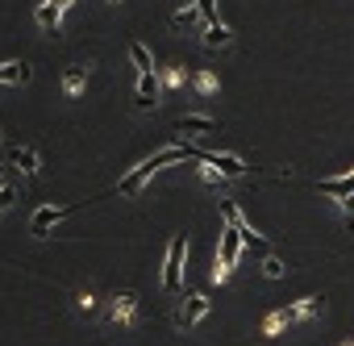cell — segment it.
I'll return each mask as SVG.
<instances>
[{"instance_id": "cell-19", "label": "cell", "mask_w": 354, "mask_h": 346, "mask_svg": "<svg viewBox=\"0 0 354 346\" xmlns=\"http://www.w3.org/2000/svg\"><path fill=\"white\" fill-rule=\"evenodd\" d=\"M317 309H321V296H304L300 304H292V313H296V317H313Z\"/></svg>"}, {"instance_id": "cell-12", "label": "cell", "mask_w": 354, "mask_h": 346, "mask_svg": "<svg viewBox=\"0 0 354 346\" xmlns=\"http://www.w3.org/2000/svg\"><path fill=\"white\" fill-rule=\"evenodd\" d=\"M321 192H325V197L346 201V197L354 192V171H350V176H337V180H325V184H321Z\"/></svg>"}, {"instance_id": "cell-13", "label": "cell", "mask_w": 354, "mask_h": 346, "mask_svg": "<svg viewBox=\"0 0 354 346\" xmlns=\"http://www.w3.org/2000/svg\"><path fill=\"white\" fill-rule=\"evenodd\" d=\"M230 38H234V34H230V26H225V21H213V26L205 30V46H209V51L230 46Z\"/></svg>"}, {"instance_id": "cell-16", "label": "cell", "mask_w": 354, "mask_h": 346, "mask_svg": "<svg viewBox=\"0 0 354 346\" xmlns=\"http://www.w3.org/2000/svg\"><path fill=\"white\" fill-rule=\"evenodd\" d=\"M288 321H296V313H292V309H275V313L263 321V334H267V338H275V334H279Z\"/></svg>"}, {"instance_id": "cell-17", "label": "cell", "mask_w": 354, "mask_h": 346, "mask_svg": "<svg viewBox=\"0 0 354 346\" xmlns=\"http://www.w3.org/2000/svg\"><path fill=\"white\" fill-rule=\"evenodd\" d=\"M30 80V63H5L0 67V84H26Z\"/></svg>"}, {"instance_id": "cell-24", "label": "cell", "mask_w": 354, "mask_h": 346, "mask_svg": "<svg viewBox=\"0 0 354 346\" xmlns=\"http://www.w3.org/2000/svg\"><path fill=\"white\" fill-rule=\"evenodd\" d=\"M13 201H17V188H0V213H5Z\"/></svg>"}, {"instance_id": "cell-14", "label": "cell", "mask_w": 354, "mask_h": 346, "mask_svg": "<svg viewBox=\"0 0 354 346\" xmlns=\"http://www.w3.org/2000/svg\"><path fill=\"white\" fill-rule=\"evenodd\" d=\"M84 84H88V67H67V75H63V92H67V96H80Z\"/></svg>"}, {"instance_id": "cell-15", "label": "cell", "mask_w": 354, "mask_h": 346, "mask_svg": "<svg viewBox=\"0 0 354 346\" xmlns=\"http://www.w3.org/2000/svg\"><path fill=\"white\" fill-rule=\"evenodd\" d=\"M129 59H133V67H138V75H146V71H154V55L142 46V42H129Z\"/></svg>"}, {"instance_id": "cell-18", "label": "cell", "mask_w": 354, "mask_h": 346, "mask_svg": "<svg viewBox=\"0 0 354 346\" xmlns=\"http://www.w3.org/2000/svg\"><path fill=\"white\" fill-rule=\"evenodd\" d=\"M38 26H46V30H59V21H63V9L59 5H50V0H46V5H38Z\"/></svg>"}, {"instance_id": "cell-23", "label": "cell", "mask_w": 354, "mask_h": 346, "mask_svg": "<svg viewBox=\"0 0 354 346\" xmlns=\"http://www.w3.org/2000/svg\"><path fill=\"white\" fill-rule=\"evenodd\" d=\"M263 271H267L271 280H279V275H283V263H279L275 255H267V259H263Z\"/></svg>"}, {"instance_id": "cell-21", "label": "cell", "mask_w": 354, "mask_h": 346, "mask_svg": "<svg viewBox=\"0 0 354 346\" xmlns=\"http://www.w3.org/2000/svg\"><path fill=\"white\" fill-rule=\"evenodd\" d=\"M196 17H201V9H196V5H184L180 13H175V26H192Z\"/></svg>"}, {"instance_id": "cell-3", "label": "cell", "mask_w": 354, "mask_h": 346, "mask_svg": "<svg viewBox=\"0 0 354 346\" xmlns=\"http://www.w3.org/2000/svg\"><path fill=\"white\" fill-rule=\"evenodd\" d=\"M184 255H188V234H175L167 246V267H162V288L167 292H180L184 284Z\"/></svg>"}, {"instance_id": "cell-25", "label": "cell", "mask_w": 354, "mask_h": 346, "mask_svg": "<svg viewBox=\"0 0 354 346\" xmlns=\"http://www.w3.org/2000/svg\"><path fill=\"white\" fill-rule=\"evenodd\" d=\"M167 84H184V71L180 67H167Z\"/></svg>"}, {"instance_id": "cell-1", "label": "cell", "mask_w": 354, "mask_h": 346, "mask_svg": "<svg viewBox=\"0 0 354 346\" xmlns=\"http://www.w3.org/2000/svg\"><path fill=\"white\" fill-rule=\"evenodd\" d=\"M188 154H192V146H171V150H158V154H150V158H142V163H138V167L129 171V176H125V180H121L117 188H121L125 197H138V192H142V184H146V180L154 176V171H162V167H171L175 158H188Z\"/></svg>"}, {"instance_id": "cell-2", "label": "cell", "mask_w": 354, "mask_h": 346, "mask_svg": "<svg viewBox=\"0 0 354 346\" xmlns=\"http://www.w3.org/2000/svg\"><path fill=\"white\" fill-rule=\"evenodd\" d=\"M242 234L234 230V226H225V234H221V251H217V267H213V280L217 284H225L230 280V271L238 267V259H242Z\"/></svg>"}, {"instance_id": "cell-4", "label": "cell", "mask_w": 354, "mask_h": 346, "mask_svg": "<svg viewBox=\"0 0 354 346\" xmlns=\"http://www.w3.org/2000/svg\"><path fill=\"white\" fill-rule=\"evenodd\" d=\"M221 217H225V226H234V230L242 234V242H246V246H254V251H259L263 259L271 255V246H267V238H263V234H254V226H250V221L242 217V209H238L234 201H225V197H221Z\"/></svg>"}, {"instance_id": "cell-27", "label": "cell", "mask_w": 354, "mask_h": 346, "mask_svg": "<svg viewBox=\"0 0 354 346\" xmlns=\"http://www.w3.org/2000/svg\"><path fill=\"white\" fill-rule=\"evenodd\" d=\"M50 5H59V9H63V13H67V5H71V0H50Z\"/></svg>"}, {"instance_id": "cell-9", "label": "cell", "mask_w": 354, "mask_h": 346, "mask_svg": "<svg viewBox=\"0 0 354 346\" xmlns=\"http://www.w3.org/2000/svg\"><path fill=\"white\" fill-rule=\"evenodd\" d=\"M175 129L180 134H217V117H201V113H188V117H180L175 121Z\"/></svg>"}, {"instance_id": "cell-26", "label": "cell", "mask_w": 354, "mask_h": 346, "mask_svg": "<svg viewBox=\"0 0 354 346\" xmlns=\"http://www.w3.org/2000/svg\"><path fill=\"white\" fill-rule=\"evenodd\" d=\"M342 209H346V217H354V192H350V197L342 201Z\"/></svg>"}, {"instance_id": "cell-22", "label": "cell", "mask_w": 354, "mask_h": 346, "mask_svg": "<svg viewBox=\"0 0 354 346\" xmlns=\"http://www.w3.org/2000/svg\"><path fill=\"white\" fill-rule=\"evenodd\" d=\"M196 9H201V17H205L209 26L217 21V0H196Z\"/></svg>"}, {"instance_id": "cell-20", "label": "cell", "mask_w": 354, "mask_h": 346, "mask_svg": "<svg viewBox=\"0 0 354 346\" xmlns=\"http://www.w3.org/2000/svg\"><path fill=\"white\" fill-rule=\"evenodd\" d=\"M213 88H217V75H213V71H201V75H196V92H201V96H209Z\"/></svg>"}, {"instance_id": "cell-8", "label": "cell", "mask_w": 354, "mask_h": 346, "mask_svg": "<svg viewBox=\"0 0 354 346\" xmlns=\"http://www.w3.org/2000/svg\"><path fill=\"white\" fill-rule=\"evenodd\" d=\"M158 96H162V84H158V75H154V71L138 75V109H154V104H158Z\"/></svg>"}, {"instance_id": "cell-5", "label": "cell", "mask_w": 354, "mask_h": 346, "mask_svg": "<svg viewBox=\"0 0 354 346\" xmlns=\"http://www.w3.org/2000/svg\"><path fill=\"white\" fill-rule=\"evenodd\" d=\"M75 209H80V205H59V209H55V205H42V209L30 217V234H34V238H46V234H50V226H59V221H63V217H71Z\"/></svg>"}, {"instance_id": "cell-10", "label": "cell", "mask_w": 354, "mask_h": 346, "mask_svg": "<svg viewBox=\"0 0 354 346\" xmlns=\"http://www.w3.org/2000/svg\"><path fill=\"white\" fill-rule=\"evenodd\" d=\"M9 163L21 167V176H38V150L34 146H13L9 150Z\"/></svg>"}, {"instance_id": "cell-7", "label": "cell", "mask_w": 354, "mask_h": 346, "mask_svg": "<svg viewBox=\"0 0 354 346\" xmlns=\"http://www.w3.org/2000/svg\"><path fill=\"white\" fill-rule=\"evenodd\" d=\"M192 158H201V163H209V167H217L221 176H246V163L242 158H234V154H209V150H192Z\"/></svg>"}, {"instance_id": "cell-11", "label": "cell", "mask_w": 354, "mask_h": 346, "mask_svg": "<svg viewBox=\"0 0 354 346\" xmlns=\"http://www.w3.org/2000/svg\"><path fill=\"white\" fill-rule=\"evenodd\" d=\"M133 309H138V296H133V292H121V296L113 300V321H117V325H129V321H133Z\"/></svg>"}, {"instance_id": "cell-6", "label": "cell", "mask_w": 354, "mask_h": 346, "mask_svg": "<svg viewBox=\"0 0 354 346\" xmlns=\"http://www.w3.org/2000/svg\"><path fill=\"white\" fill-rule=\"evenodd\" d=\"M205 313H209V296H205V292H188V296H184V304L175 309V325L188 329V325H196Z\"/></svg>"}]
</instances>
